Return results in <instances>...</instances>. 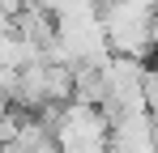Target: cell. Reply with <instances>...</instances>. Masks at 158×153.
Instances as JSON below:
<instances>
[{
    "label": "cell",
    "mask_w": 158,
    "mask_h": 153,
    "mask_svg": "<svg viewBox=\"0 0 158 153\" xmlns=\"http://www.w3.org/2000/svg\"><path fill=\"white\" fill-rule=\"evenodd\" d=\"M43 124L52 128V140L64 153H111L107 136L111 124L98 106H85V102H64V106H43L34 111Z\"/></svg>",
    "instance_id": "1"
},
{
    "label": "cell",
    "mask_w": 158,
    "mask_h": 153,
    "mask_svg": "<svg viewBox=\"0 0 158 153\" xmlns=\"http://www.w3.org/2000/svg\"><path fill=\"white\" fill-rule=\"evenodd\" d=\"M107 145L111 153H158V124L145 111H124L111 119Z\"/></svg>",
    "instance_id": "2"
},
{
    "label": "cell",
    "mask_w": 158,
    "mask_h": 153,
    "mask_svg": "<svg viewBox=\"0 0 158 153\" xmlns=\"http://www.w3.org/2000/svg\"><path fill=\"white\" fill-rule=\"evenodd\" d=\"M141 94H145V115H150V119L158 124V68H145Z\"/></svg>",
    "instance_id": "3"
},
{
    "label": "cell",
    "mask_w": 158,
    "mask_h": 153,
    "mask_svg": "<svg viewBox=\"0 0 158 153\" xmlns=\"http://www.w3.org/2000/svg\"><path fill=\"white\" fill-rule=\"evenodd\" d=\"M4 111H9V98H4V94H0V119H4Z\"/></svg>",
    "instance_id": "4"
}]
</instances>
